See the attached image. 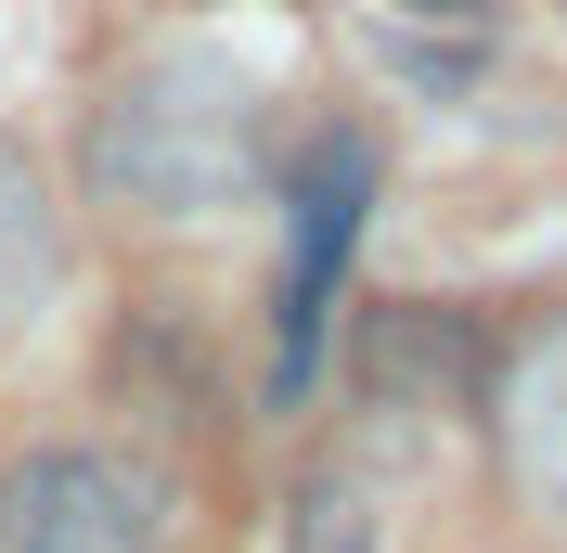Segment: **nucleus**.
Listing matches in <instances>:
<instances>
[{
  "instance_id": "nucleus-2",
  "label": "nucleus",
  "mask_w": 567,
  "mask_h": 553,
  "mask_svg": "<svg viewBox=\"0 0 567 553\" xmlns=\"http://www.w3.org/2000/svg\"><path fill=\"white\" fill-rule=\"evenodd\" d=\"M39 283H52V194H39V168L0 142V310L39 296Z\"/></svg>"
},
{
  "instance_id": "nucleus-1",
  "label": "nucleus",
  "mask_w": 567,
  "mask_h": 553,
  "mask_svg": "<svg viewBox=\"0 0 567 553\" xmlns=\"http://www.w3.org/2000/svg\"><path fill=\"white\" fill-rule=\"evenodd\" d=\"M181 541V502L142 450H39L0 477V553H168Z\"/></svg>"
}]
</instances>
